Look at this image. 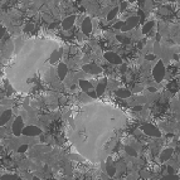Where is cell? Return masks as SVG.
<instances>
[{"instance_id": "cell-1", "label": "cell", "mask_w": 180, "mask_h": 180, "mask_svg": "<svg viewBox=\"0 0 180 180\" xmlns=\"http://www.w3.org/2000/svg\"><path fill=\"white\" fill-rule=\"evenodd\" d=\"M153 73H154L155 81H158V82H160L164 78V76H165V66L163 64V62H158V64L155 66Z\"/></svg>"}, {"instance_id": "cell-2", "label": "cell", "mask_w": 180, "mask_h": 180, "mask_svg": "<svg viewBox=\"0 0 180 180\" xmlns=\"http://www.w3.org/2000/svg\"><path fill=\"white\" fill-rule=\"evenodd\" d=\"M21 134L25 136H37L42 134V130L38 129L37 126H26V127H23Z\"/></svg>"}, {"instance_id": "cell-3", "label": "cell", "mask_w": 180, "mask_h": 180, "mask_svg": "<svg viewBox=\"0 0 180 180\" xmlns=\"http://www.w3.org/2000/svg\"><path fill=\"white\" fill-rule=\"evenodd\" d=\"M105 58L107 59L111 64H120V63L122 62L121 58H120V55H117L115 52H106L105 53Z\"/></svg>"}, {"instance_id": "cell-4", "label": "cell", "mask_w": 180, "mask_h": 180, "mask_svg": "<svg viewBox=\"0 0 180 180\" xmlns=\"http://www.w3.org/2000/svg\"><path fill=\"white\" fill-rule=\"evenodd\" d=\"M144 132L147 136H153V137H159L160 136V131L154 125H145L144 126Z\"/></svg>"}, {"instance_id": "cell-5", "label": "cell", "mask_w": 180, "mask_h": 180, "mask_svg": "<svg viewBox=\"0 0 180 180\" xmlns=\"http://www.w3.org/2000/svg\"><path fill=\"white\" fill-rule=\"evenodd\" d=\"M21 130H23V117H17L14 120V125H13V131H14V135L15 136H19L21 134Z\"/></svg>"}, {"instance_id": "cell-6", "label": "cell", "mask_w": 180, "mask_h": 180, "mask_svg": "<svg viewBox=\"0 0 180 180\" xmlns=\"http://www.w3.org/2000/svg\"><path fill=\"white\" fill-rule=\"evenodd\" d=\"M79 86H81V88H82V91H84V93H89V92L95 91V87L91 84V82H89V81L81 79V81H79Z\"/></svg>"}, {"instance_id": "cell-7", "label": "cell", "mask_w": 180, "mask_h": 180, "mask_svg": "<svg viewBox=\"0 0 180 180\" xmlns=\"http://www.w3.org/2000/svg\"><path fill=\"white\" fill-rule=\"evenodd\" d=\"M83 71L89 73V74H97V73H101V68L98 66H95V64H86L83 66Z\"/></svg>"}, {"instance_id": "cell-8", "label": "cell", "mask_w": 180, "mask_h": 180, "mask_svg": "<svg viewBox=\"0 0 180 180\" xmlns=\"http://www.w3.org/2000/svg\"><path fill=\"white\" fill-rule=\"evenodd\" d=\"M58 77H59V79H64L66 78V76H67V73H68V67L64 64V63H59L58 64Z\"/></svg>"}, {"instance_id": "cell-9", "label": "cell", "mask_w": 180, "mask_h": 180, "mask_svg": "<svg viewBox=\"0 0 180 180\" xmlns=\"http://www.w3.org/2000/svg\"><path fill=\"white\" fill-rule=\"evenodd\" d=\"M91 19L89 18H84V21L82 23V32L84 34H89L92 32V25H91Z\"/></svg>"}, {"instance_id": "cell-10", "label": "cell", "mask_w": 180, "mask_h": 180, "mask_svg": "<svg viewBox=\"0 0 180 180\" xmlns=\"http://www.w3.org/2000/svg\"><path fill=\"white\" fill-rule=\"evenodd\" d=\"M74 20H76V17L74 15H69L67 18H64V20L62 21V25L64 29H71L74 24Z\"/></svg>"}, {"instance_id": "cell-11", "label": "cell", "mask_w": 180, "mask_h": 180, "mask_svg": "<svg viewBox=\"0 0 180 180\" xmlns=\"http://www.w3.org/2000/svg\"><path fill=\"white\" fill-rule=\"evenodd\" d=\"M12 117V110H5L3 113H2V116H0V125L2 126H4L7 122H8V120Z\"/></svg>"}, {"instance_id": "cell-12", "label": "cell", "mask_w": 180, "mask_h": 180, "mask_svg": "<svg viewBox=\"0 0 180 180\" xmlns=\"http://www.w3.org/2000/svg\"><path fill=\"white\" fill-rule=\"evenodd\" d=\"M115 95H116V96H118V97H121V98H127V97H130V96H131V92L129 91V89L120 88V89H117V91L115 92Z\"/></svg>"}, {"instance_id": "cell-13", "label": "cell", "mask_w": 180, "mask_h": 180, "mask_svg": "<svg viewBox=\"0 0 180 180\" xmlns=\"http://www.w3.org/2000/svg\"><path fill=\"white\" fill-rule=\"evenodd\" d=\"M161 158V161L164 163V161H168L171 156H173V149H165V150H163V153H161V155H160Z\"/></svg>"}, {"instance_id": "cell-14", "label": "cell", "mask_w": 180, "mask_h": 180, "mask_svg": "<svg viewBox=\"0 0 180 180\" xmlns=\"http://www.w3.org/2000/svg\"><path fill=\"white\" fill-rule=\"evenodd\" d=\"M154 24H155V21H149V23H146L145 25H144V28H142V33H149L151 29L154 28Z\"/></svg>"}, {"instance_id": "cell-15", "label": "cell", "mask_w": 180, "mask_h": 180, "mask_svg": "<svg viewBox=\"0 0 180 180\" xmlns=\"http://www.w3.org/2000/svg\"><path fill=\"white\" fill-rule=\"evenodd\" d=\"M106 169H107V173H108L110 176H113V175H115V173H116V168L111 164V159L108 160V164H107V168H106Z\"/></svg>"}, {"instance_id": "cell-16", "label": "cell", "mask_w": 180, "mask_h": 180, "mask_svg": "<svg viewBox=\"0 0 180 180\" xmlns=\"http://www.w3.org/2000/svg\"><path fill=\"white\" fill-rule=\"evenodd\" d=\"M59 53L58 50H54L53 53H52V57H50V63H54V62H57L58 61V58H59Z\"/></svg>"}, {"instance_id": "cell-17", "label": "cell", "mask_w": 180, "mask_h": 180, "mask_svg": "<svg viewBox=\"0 0 180 180\" xmlns=\"http://www.w3.org/2000/svg\"><path fill=\"white\" fill-rule=\"evenodd\" d=\"M117 12H118V8H115L113 10H111V13L108 14V17H107V19L108 20H112L115 17H117Z\"/></svg>"}, {"instance_id": "cell-18", "label": "cell", "mask_w": 180, "mask_h": 180, "mask_svg": "<svg viewBox=\"0 0 180 180\" xmlns=\"http://www.w3.org/2000/svg\"><path fill=\"white\" fill-rule=\"evenodd\" d=\"M160 180H179V178L175 175H168V176H163Z\"/></svg>"}, {"instance_id": "cell-19", "label": "cell", "mask_w": 180, "mask_h": 180, "mask_svg": "<svg viewBox=\"0 0 180 180\" xmlns=\"http://www.w3.org/2000/svg\"><path fill=\"white\" fill-rule=\"evenodd\" d=\"M125 150H126V151H127L129 154H131L132 156H135V155H136V151H135L134 149H131L130 146H125Z\"/></svg>"}, {"instance_id": "cell-20", "label": "cell", "mask_w": 180, "mask_h": 180, "mask_svg": "<svg viewBox=\"0 0 180 180\" xmlns=\"http://www.w3.org/2000/svg\"><path fill=\"white\" fill-rule=\"evenodd\" d=\"M0 180H15V176H14V175H5V176H3Z\"/></svg>"}, {"instance_id": "cell-21", "label": "cell", "mask_w": 180, "mask_h": 180, "mask_svg": "<svg viewBox=\"0 0 180 180\" xmlns=\"http://www.w3.org/2000/svg\"><path fill=\"white\" fill-rule=\"evenodd\" d=\"M145 59H147V61H155V55L147 54V55H145Z\"/></svg>"}, {"instance_id": "cell-22", "label": "cell", "mask_w": 180, "mask_h": 180, "mask_svg": "<svg viewBox=\"0 0 180 180\" xmlns=\"http://www.w3.org/2000/svg\"><path fill=\"white\" fill-rule=\"evenodd\" d=\"M4 32H5V29H4L2 25H0V39H2V37L4 36Z\"/></svg>"}, {"instance_id": "cell-23", "label": "cell", "mask_w": 180, "mask_h": 180, "mask_svg": "<svg viewBox=\"0 0 180 180\" xmlns=\"http://www.w3.org/2000/svg\"><path fill=\"white\" fill-rule=\"evenodd\" d=\"M26 149H28V146H26V145H21V146L19 147V151H20V153H21V151H25Z\"/></svg>"}, {"instance_id": "cell-24", "label": "cell", "mask_w": 180, "mask_h": 180, "mask_svg": "<svg viewBox=\"0 0 180 180\" xmlns=\"http://www.w3.org/2000/svg\"><path fill=\"white\" fill-rule=\"evenodd\" d=\"M32 180H39V179H38V178H37V176H34V178H33V179H32Z\"/></svg>"}, {"instance_id": "cell-25", "label": "cell", "mask_w": 180, "mask_h": 180, "mask_svg": "<svg viewBox=\"0 0 180 180\" xmlns=\"http://www.w3.org/2000/svg\"><path fill=\"white\" fill-rule=\"evenodd\" d=\"M17 180H21V179H17Z\"/></svg>"}, {"instance_id": "cell-26", "label": "cell", "mask_w": 180, "mask_h": 180, "mask_svg": "<svg viewBox=\"0 0 180 180\" xmlns=\"http://www.w3.org/2000/svg\"><path fill=\"white\" fill-rule=\"evenodd\" d=\"M0 150H2V147H0Z\"/></svg>"}]
</instances>
